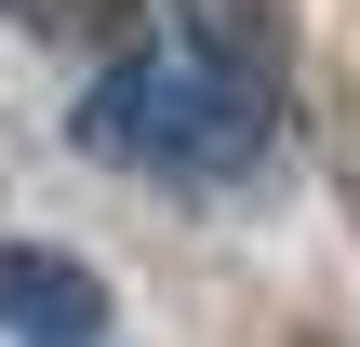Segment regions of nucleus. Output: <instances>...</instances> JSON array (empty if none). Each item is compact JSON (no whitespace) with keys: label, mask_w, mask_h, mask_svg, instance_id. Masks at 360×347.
Returning <instances> with one entry per match:
<instances>
[{"label":"nucleus","mask_w":360,"mask_h":347,"mask_svg":"<svg viewBox=\"0 0 360 347\" xmlns=\"http://www.w3.org/2000/svg\"><path fill=\"white\" fill-rule=\"evenodd\" d=\"M80 160L160 174V187H240L281 147V67L214 0H147V40L80 94Z\"/></svg>","instance_id":"obj_1"},{"label":"nucleus","mask_w":360,"mask_h":347,"mask_svg":"<svg viewBox=\"0 0 360 347\" xmlns=\"http://www.w3.org/2000/svg\"><path fill=\"white\" fill-rule=\"evenodd\" d=\"M107 281L53 241H0V334L13 347H107Z\"/></svg>","instance_id":"obj_2"},{"label":"nucleus","mask_w":360,"mask_h":347,"mask_svg":"<svg viewBox=\"0 0 360 347\" xmlns=\"http://www.w3.org/2000/svg\"><path fill=\"white\" fill-rule=\"evenodd\" d=\"M0 13H27V27H53V0H0Z\"/></svg>","instance_id":"obj_3"},{"label":"nucleus","mask_w":360,"mask_h":347,"mask_svg":"<svg viewBox=\"0 0 360 347\" xmlns=\"http://www.w3.org/2000/svg\"><path fill=\"white\" fill-rule=\"evenodd\" d=\"M347 227H360V174H347Z\"/></svg>","instance_id":"obj_4"}]
</instances>
